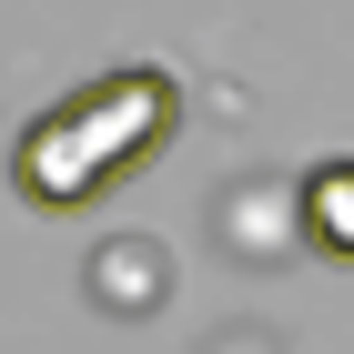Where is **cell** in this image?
<instances>
[{"label":"cell","instance_id":"3","mask_svg":"<svg viewBox=\"0 0 354 354\" xmlns=\"http://www.w3.org/2000/svg\"><path fill=\"white\" fill-rule=\"evenodd\" d=\"M142 273H172L162 243H102V304L111 314H142V304L162 294V283H142Z\"/></svg>","mask_w":354,"mask_h":354},{"label":"cell","instance_id":"2","mask_svg":"<svg viewBox=\"0 0 354 354\" xmlns=\"http://www.w3.org/2000/svg\"><path fill=\"white\" fill-rule=\"evenodd\" d=\"M294 233L324 263H354V152H324V162L294 183Z\"/></svg>","mask_w":354,"mask_h":354},{"label":"cell","instance_id":"1","mask_svg":"<svg viewBox=\"0 0 354 354\" xmlns=\"http://www.w3.org/2000/svg\"><path fill=\"white\" fill-rule=\"evenodd\" d=\"M172 132H183V82H172L162 61H122L102 82L61 91V102L10 142V192H21L30 213H82L111 183H132Z\"/></svg>","mask_w":354,"mask_h":354}]
</instances>
